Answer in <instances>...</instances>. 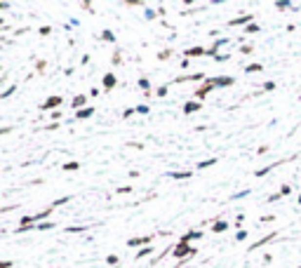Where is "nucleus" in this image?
Here are the masks:
<instances>
[{
	"label": "nucleus",
	"mask_w": 301,
	"mask_h": 268,
	"mask_svg": "<svg viewBox=\"0 0 301 268\" xmlns=\"http://www.w3.org/2000/svg\"><path fill=\"white\" fill-rule=\"evenodd\" d=\"M247 21H252V14H245V17H238V19H233L231 24H233V26H238V24H247Z\"/></svg>",
	"instance_id": "f257e3e1"
},
{
	"label": "nucleus",
	"mask_w": 301,
	"mask_h": 268,
	"mask_svg": "<svg viewBox=\"0 0 301 268\" xmlns=\"http://www.w3.org/2000/svg\"><path fill=\"white\" fill-rule=\"evenodd\" d=\"M146 242H151V238H139V240H127L130 247H137V245H146Z\"/></svg>",
	"instance_id": "f03ea898"
},
{
	"label": "nucleus",
	"mask_w": 301,
	"mask_h": 268,
	"mask_svg": "<svg viewBox=\"0 0 301 268\" xmlns=\"http://www.w3.org/2000/svg\"><path fill=\"white\" fill-rule=\"evenodd\" d=\"M212 82H217V85H233V78H214Z\"/></svg>",
	"instance_id": "7ed1b4c3"
},
{
	"label": "nucleus",
	"mask_w": 301,
	"mask_h": 268,
	"mask_svg": "<svg viewBox=\"0 0 301 268\" xmlns=\"http://www.w3.org/2000/svg\"><path fill=\"white\" fill-rule=\"evenodd\" d=\"M198 108H200V104L191 101V104H186V108H183V111H186V113H193V111H198Z\"/></svg>",
	"instance_id": "20e7f679"
},
{
	"label": "nucleus",
	"mask_w": 301,
	"mask_h": 268,
	"mask_svg": "<svg viewBox=\"0 0 301 268\" xmlns=\"http://www.w3.org/2000/svg\"><path fill=\"white\" fill-rule=\"evenodd\" d=\"M170 176H174V179H188V176H191V172H172Z\"/></svg>",
	"instance_id": "39448f33"
},
{
	"label": "nucleus",
	"mask_w": 301,
	"mask_h": 268,
	"mask_svg": "<svg viewBox=\"0 0 301 268\" xmlns=\"http://www.w3.org/2000/svg\"><path fill=\"white\" fill-rule=\"evenodd\" d=\"M92 113H94V108H85V111H80L78 113V118H90Z\"/></svg>",
	"instance_id": "423d86ee"
},
{
	"label": "nucleus",
	"mask_w": 301,
	"mask_h": 268,
	"mask_svg": "<svg viewBox=\"0 0 301 268\" xmlns=\"http://www.w3.org/2000/svg\"><path fill=\"white\" fill-rule=\"evenodd\" d=\"M59 104H61V99H59V96H57V99H50V101H47V104H45V108H52V106H59Z\"/></svg>",
	"instance_id": "0eeeda50"
},
{
	"label": "nucleus",
	"mask_w": 301,
	"mask_h": 268,
	"mask_svg": "<svg viewBox=\"0 0 301 268\" xmlns=\"http://www.w3.org/2000/svg\"><path fill=\"white\" fill-rule=\"evenodd\" d=\"M247 71H249V73H257V71H261V66H259V64H249Z\"/></svg>",
	"instance_id": "6e6552de"
},
{
	"label": "nucleus",
	"mask_w": 301,
	"mask_h": 268,
	"mask_svg": "<svg viewBox=\"0 0 301 268\" xmlns=\"http://www.w3.org/2000/svg\"><path fill=\"white\" fill-rule=\"evenodd\" d=\"M104 82H106V85H108V87H111V85H116V78H113V76H106V78H104Z\"/></svg>",
	"instance_id": "1a4fd4ad"
},
{
	"label": "nucleus",
	"mask_w": 301,
	"mask_h": 268,
	"mask_svg": "<svg viewBox=\"0 0 301 268\" xmlns=\"http://www.w3.org/2000/svg\"><path fill=\"white\" fill-rule=\"evenodd\" d=\"M214 230H217V233H221V230H226V224H221V221H219V224H214Z\"/></svg>",
	"instance_id": "9d476101"
},
{
	"label": "nucleus",
	"mask_w": 301,
	"mask_h": 268,
	"mask_svg": "<svg viewBox=\"0 0 301 268\" xmlns=\"http://www.w3.org/2000/svg\"><path fill=\"white\" fill-rule=\"evenodd\" d=\"M245 31H247V33H257V31H259V28L254 26V24H249V26H247V28H245Z\"/></svg>",
	"instance_id": "9b49d317"
},
{
	"label": "nucleus",
	"mask_w": 301,
	"mask_h": 268,
	"mask_svg": "<svg viewBox=\"0 0 301 268\" xmlns=\"http://www.w3.org/2000/svg\"><path fill=\"white\" fill-rule=\"evenodd\" d=\"M148 252H151V247H146V249H141V252H139V256H137V259H141V256H146V254H148Z\"/></svg>",
	"instance_id": "f8f14e48"
},
{
	"label": "nucleus",
	"mask_w": 301,
	"mask_h": 268,
	"mask_svg": "<svg viewBox=\"0 0 301 268\" xmlns=\"http://www.w3.org/2000/svg\"><path fill=\"white\" fill-rule=\"evenodd\" d=\"M217 160H205V162H200V167H210V165H214Z\"/></svg>",
	"instance_id": "ddd939ff"
},
{
	"label": "nucleus",
	"mask_w": 301,
	"mask_h": 268,
	"mask_svg": "<svg viewBox=\"0 0 301 268\" xmlns=\"http://www.w3.org/2000/svg\"><path fill=\"white\" fill-rule=\"evenodd\" d=\"M299 202H301V198H299Z\"/></svg>",
	"instance_id": "4468645a"
}]
</instances>
